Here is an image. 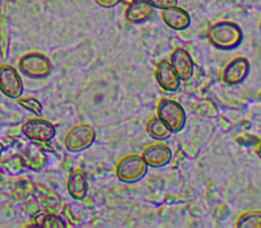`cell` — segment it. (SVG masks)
<instances>
[{
  "instance_id": "1",
  "label": "cell",
  "mask_w": 261,
  "mask_h": 228,
  "mask_svg": "<svg viewBox=\"0 0 261 228\" xmlns=\"http://www.w3.org/2000/svg\"><path fill=\"white\" fill-rule=\"evenodd\" d=\"M208 40L213 47L222 51H231L239 47L244 41V31L237 23L222 20L214 23L208 31Z\"/></svg>"
},
{
  "instance_id": "10",
  "label": "cell",
  "mask_w": 261,
  "mask_h": 228,
  "mask_svg": "<svg viewBox=\"0 0 261 228\" xmlns=\"http://www.w3.org/2000/svg\"><path fill=\"white\" fill-rule=\"evenodd\" d=\"M171 65L180 81H189L194 75V61L190 54L184 48H176L171 54Z\"/></svg>"
},
{
  "instance_id": "16",
  "label": "cell",
  "mask_w": 261,
  "mask_h": 228,
  "mask_svg": "<svg viewBox=\"0 0 261 228\" xmlns=\"http://www.w3.org/2000/svg\"><path fill=\"white\" fill-rule=\"evenodd\" d=\"M147 133L152 139L158 140V142L170 139L172 134V132L160 117H153L147 122Z\"/></svg>"
},
{
  "instance_id": "15",
  "label": "cell",
  "mask_w": 261,
  "mask_h": 228,
  "mask_svg": "<svg viewBox=\"0 0 261 228\" xmlns=\"http://www.w3.org/2000/svg\"><path fill=\"white\" fill-rule=\"evenodd\" d=\"M33 227L40 228H66L68 223L60 216L50 213L48 211L38 212L33 216Z\"/></svg>"
},
{
  "instance_id": "25",
  "label": "cell",
  "mask_w": 261,
  "mask_h": 228,
  "mask_svg": "<svg viewBox=\"0 0 261 228\" xmlns=\"http://www.w3.org/2000/svg\"><path fill=\"white\" fill-rule=\"evenodd\" d=\"M3 150H4V147H3V144H2V143H0V156H2Z\"/></svg>"
},
{
  "instance_id": "4",
  "label": "cell",
  "mask_w": 261,
  "mask_h": 228,
  "mask_svg": "<svg viewBox=\"0 0 261 228\" xmlns=\"http://www.w3.org/2000/svg\"><path fill=\"white\" fill-rule=\"evenodd\" d=\"M158 117L172 133H180L186 125V112L178 102L173 99H163L157 107Z\"/></svg>"
},
{
  "instance_id": "18",
  "label": "cell",
  "mask_w": 261,
  "mask_h": 228,
  "mask_svg": "<svg viewBox=\"0 0 261 228\" xmlns=\"http://www.w3.org/2000/svg\"><path fill=\"white\" fill-rule=\"evenodd\" d=\"M239 228H261V212L254 211L241 214L237 219Z\"/></svg>"
},
{
  "instance_id": "8",
  "label": "cell",
  "mask_w": 261,
  "mask_h": 228,
  "mask_svg": "<svg viewBox=\"0 0 261 228\" xmlns=\"http://www.w3.org/2000/svg\"><path fill=\"white\" fill-rule=\"evenodd\" d=\"M250 70H251L250 61L244 56H239L227 64L222 74V79L228 86H239L246 81Z\"/></svg>"
},
{
  "instance_id": "14",
  "label": "cell",
  "mask_w": 261,
  "mask_h": 228,
  "mask_svg": "<svg viewBox=\"0 0 261 228\" xmlns=\"http://www.w3.org/2000/svg\"><path fill=\"white\" fill-rule=\"evenodd\" d=\"M68 193L74 200H83L88 194V180H87L86 173L82 170H74L69 175L68 184Z\"/></svg>"
},
{
  "instance_id": "5",
  "label": "cell",
  "mask_w": 261,
  "mask_h": 228,
  "mask_svg": "<svg viewBox=\"0 0 261 228\" xmlns=\"http://www.w3.org/2000/svg\"><path fill=\"white\" fill-rule=\"evenodd\" d=\"M96 140V132L87 124L74 126L65 137V147L69 152L78 153L91 147Z\"/></svg>"
},
{
  "instance_id": "9",
  "label": "cell",
  "mask_w": 261,
  "mask_h": 228,
  "mask_svg": "<svg viewBox=\"0 0 261 228\" xmlns=\"http://www.w3.org/2000/svg\"><path fill=\"white\" fill-rule=\"evenodd\" d=\"M142 157L144 158L145 163L149 167L162 168L167 166L172 160V150L167 145L157 143V144H152L145 148Z\"/></svg>"
},
{
  "instance_id": "24",
  "label": "cell",
  "mask_w": 261,
  "mask_h": 228,
  "mask_svg": "<svg viewBox=\"0 0 261 228\" xmlns=\"http://www.w3.org/2000/svg\"><path fill=\"white\" fill-rule=\"evenodd\" d=\"M133 2H135V0H121V3H125V4H127V5Z\"/></svg>"
},
{
  "instance_id": "23",
  "label": "cell",
  "mask_w": 261,
  "mask_h": 228,
  "mask_svg": "<svg viewBox=\"0 0 261 228\" xmlns=\"http://www.w3.org/2000/svg\"><path fill=\"white\" fill-rule=\"evenodd\" d=\"M256 153H257V156H259V157L261 158V142L259 143V145H257V148H256Z\"/></svg>"
},
{
  "instance_id": "3",
  "label": "cell",
  "mask_w": 261,
  "mask_h": 228,
  "mask_svg": "<svg viewBox=\"0 0 261 228\" xmlns=\"http://www.w3.org/2000/svg\"><path fill=\"white\" fill-rule=\"evenodd\" d=\"M18 68L31 79H43L47 78L53 71V64L50 59L41 53H28L24 54L19 59Z\"/></svg>"
},
{
  "instance_id": "7",
  "label": "cell",
  "mask_w": 261,
  "mask_h": 228,
  "mask_svg": "<svg viewBox=\"0 0 261 228\" xmlns=\"http://www.w3.org/2000/svg\"><path fill=\"white\" fill-rule=\"evenodd\" d=\"M23 82L18 71L10 65L0 68V91L9 98H19L23 93Z\"/></svg>"
},
{
  "instance_id": "13",
  "label": "cell",
  "mask_w": 261,
  "mask_h": 228,
  "mask_svg": "<svg viewBox=\"0 0 261 228\" xmlns=\"http://www.w3.org/2000/svg\"><path fill=\"white\" fill-rule=\"evenodd\" d=\"M153 9L154 8L147 0H135L127 5L125 10V18L130 23L142 24L153 17Z\"/></svg>"
},
{
  "instance_id": "22",
  "label": "cell",
  "mask_w": 261,
  "mask_h": 228,
  "mask_svg": "<svg viewBox=\"0 0 261 228\" xmlns=\"http://www.w3.org/2000/svg\"><path fill=\"white\" fill-rule=\"evenodd\" d=\"M97 4L102 8H114L121 3V0H96Z\"/></svg>"
},
{
  "instance_id": "11",
  "label": "cell",
  "mask_w": 261,
  "mask_h": 228,
  "mask_svg": "<svg viewBox=\"0 0 261 228\" xmlns=\"http://www.w3.org/2000/svg\"><path fill=\"white\" fill-rule=\"evenodd\" d=\"M155 79H157L158 84L161 88L166 92H176L180 88L181 81L177 77V74L173 70L172 65L170 61H161L157 65V70H155Z\"/></svg>"
},
{
  "instance_id": "2",
  "label": "cell",
  "mask_w": 261,
  "mask_h": 228,
  "mask_svg": "<svg viewBox=\"0 0 261 228\" xmlns=\"http://www.w3.org/2000/svg\"><path fill=\"white\" fill-rule=\"evenodd\" d=\"M149 166L144 158L138 155H129L122 158L116 167V176L125 184H135L145 178Z\"/></svg>"
},
{
  "instance_id": "12",
  "label": "cell",
  "mask_w": 261,
  "mask_h": 228,
  "mask_svg": "<svg viewBox=\"0 0 261 228\" xmlns=\"http://www.w3.org/2000/svg\"><path fill=\"white\" fill-rule=\"evenodd\" d=\"M162 19L171 30L175 31H185L191 24L190 14L177 5L163 9Z\"/></svg>"
},
{
  "instance_id": "21",
  "label": "cell",
  "mask_w": 261,
  "mask_h": 228,
  "mask_svg": "<svg viewBox=\"0 0 261 228\" xmlns=\"http://www.w3.org/2000/svg\"><path fill=\"white\" fill-rule=\"evenodd\" d=\"M153 8L155 9H167L170 7H175L177 5V0H147Z\"/></svg>"
},
{
  "instance_id": "19",
  "label": "cell",
  "mask_w": 261,
  "mask_h": 228,
  "mask_svg": "<svg viewBox=\"0 0 261 228\" xmlns=\"http://www.w3.org/2000/svg\"><path fill=\"white\" fill-rule=\"evenodd\" d=\"M3 167L10 175H19L25 168L24 158H22L20 156H13V157L7 158V161L3 163Z\"/></svg>"
},
{
  "instance_id": "17",
  "label": "cell",
  "mask_w": 261,
  "mask_h": 228,
  "mask_svg": "<svg viewBox=\"0 0 261 228\" xmlns=\"http://www.w3.org/2000/svg\"><path fill=\"white\" fill-rule=\"evenodd\" d=\"M37 143H35V145L27 148V157L24 158L25 167L32 168L33 171H41V168L45 167L46 165L45 155L41 152L40 148L37 149Z\"/></svg>"
},
{
  "instance_id": "20",
  "label": "cell",
  "mask_w": 261,
  "mask_h": 228,
  "mask_svg": "<svg viewBox=\"0 0 261 228\" xmlns=\"http://www.w3.org/2000/svg\"><path fill=\"white\" fill-rule=\"evenodd\" d=\"M17 101L19 106H22L27 111L32 112L33 115H37V116L42 115V104L37 98H35V97H24V98H20L19 97V98H17Z\"/></svg>"
},
{
  "instance_id": "6",
  "label": "cell",
  "mask_w": 261,
  "mask_h": 228,
  "mask_svg": "<svg viewBox=\"0 0 261 228\" xmlns=\"http://www.w3.org/2000/svg\"><path fill=\"white\" fill-rule=\"evenodd\" d=\"M22 133L28 140L37 144L51 142L56 134V129L50 121L43 119L28 120L22 126Z\"/></svg>"
}]
</instances>
